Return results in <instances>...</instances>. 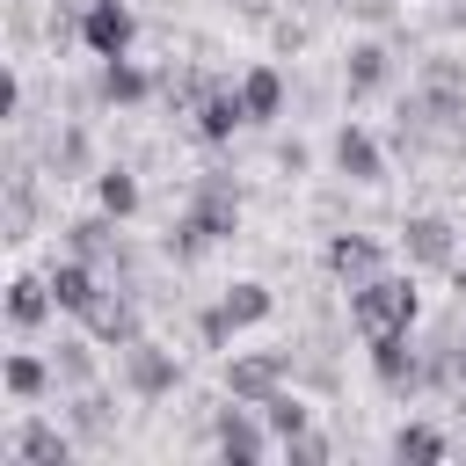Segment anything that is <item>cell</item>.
<instances>
[{"label": "cell", "instance_id": "26", "mask_svg": "<svg viewBox=\"0 0 466 466\" xmlns=\"http://www.w3.org/2000/svg\"><path fill=\"white\" fill-rule=\"evenodd\" d=\"M73 430H80V437H102V430H109V400L80 386V400H73Z\"/></svg>", "mask_w": 466, "mask_h": 466}, {"label": "cell", "instance_id": "15", "mask_svg": "<svg viewBox=\"0 0 466 466\" xmlns=\"http://www.w3.org/2000/svg\"><path fill=\"white\" fill-rule=\"evenodd\" d=\"M51 306H58V299H51V277H15V284H7V320H15V328H44Z\"/></svg>", "mask_w": 466, "mask_h": 466}, {"label": "cell", "instance_id": "25", "mask_svg": "<svg viewBox=\"0 0 466 466\" xmlns=\"http://www.w3.org/2000/svg\"><path fill=\"white\" fill-rule=\"evenodd\" d=\"M58 379H66V386H95V357H87V342H58Z\"/></svg>", "mask_w": 466, "mask_h": 466}, {"label": "cell", "instance_id": "30", "mask_svg": "<svg viewBox=\"0 0 466 466\" xmlns=\"http://www.w3.org/2000/svg\"><path fill=\"white\" fill-rule=\"evenodd\" d=\"M459 415H466V393H459Z\"/></svg>", "mask_w": 466, "mask_h": 466}, {"label": "cell", "instance_id": "21", "mask_svg": "<svg viewBox=\"0 0 466 466\" xmlns=\"http://www.w3.org/2000/svg\"><path fill=\"white\" fill-rule=\"evenodd\" d=\"M95 197H102L109 218H131V211H138V182H131L124 167H102V175H95Z\"/></svg>", "mask_w": 466, "mask_h": 466}, {"label": "cell", "instance_id": "1", "mask_svg": "<svg viewBox=\"0 0 466 466\" xmlns=\"http://www.w3.org/2000/svg\"><path fill=\"white\" fill-rule=\"evenodd\" d=\"M415 284L408 277H371V284H350V320H357V335L364 342H379V335H408L415 328Z\"/></svg>", "mask_w": 466, "mask_h": 466}, {"label": "cell", "instance_id": "10", "mask_svg": "<svg viewBox=\"0 0 466 466\" xmlns=\"http://www.w3.org/2000/svg\"><path fill=\"white\" fill-rule=\"evenodd\" d=\"M328 269H335L342 284H371V277H379V240H371V233H335V240H328Z\"/></svg>", "mask_w": 466, "mask_h": 466}, {"label": "cell", "instance_id": "18", "mask_svg": "<svg viewBox=\"0 0 466 466\" xmlns=\"http://www.w3.org/2000/svg\"><path fill=\"white\" fill-rule=\"evenodd\" d=\"M240 102H248V116L262 124V116H277V102H284V80H277L269 66H255V73H240Z\"/></svg>", "mask_w": 466, "mask_h": 466}, {"label": "cell", "instance_id": "20", "mask_svg": "<svg viewBox=\"0 0 466 466\" xmlns=\"http://www.w3.org/2000/svg\"><path fill=\"white\" fill-rule=\"evenodd\" d=\"M386 44H357L350 51V95H371V87H386Z\"/></svg>", "mask_w": 466, "mask_h": 466}, {"label": "cell", "instance_id": "4", "mask_svg": "<svg viewBox=\"0 0 466 466\" xmlns=\"http://www.w3.org/2000/svg\"><path fill=\"white\" fill-rule=\"evenodd\" d=\"M131 36H138V15H131L124 0H87V15H80V44H87L95 58H124Z\"/></svg>", "mask_w": 466, "mask_h": 466}, {"label": "cell", "instance_id": "24", "mask_svg": "<svg viewBox=\"0 0 466 466\" xmlns=\"http://www.w3.org/2000/svg\"><path fill=\"white\" fill-rule=\"evenodd\" d=\"M262 422H269V437L284 444V437H299V430H306V408H299V400H291V393L277 386V393L262 400Z\"/></svg>", "mask_w": 466, "mask_h": 466}, {"label": "cell", "instance_id": "3", "mask_svg": "<svg viewBox=\"0 0 466 466\" xmlns=\"http://www.w3.org/2000/svg\"><path fill=\"white\" fill-rule=\"evenodd\" d=\"M269 306H277V299H269V284H233V291H226V299H218V306L197 320L204 350H226V342H233V328H255V320H269Z\"/></svg>", "mask_w": 466, "mask_h": 466}, {"label": "cell", "instance_id": "19", "mask_svg": "<svg viewBox=\"0 0 466 466\" xmlns=\"http://www.w3.org/2000/svg\"><path fill=\"white\" fill-rule=\"evenodd\" d=\"M444 451H451V437L430 430V422H400L393 430V459H444Z\"/></svg>", "mask_w": 466, "mask_h": 466}, {"label": "cell", "instance_id": "27", "mask_svg": "<svg viewBox=\"0 0 466 466\" xmlns=\"http://www.w3.org/2000/svg\"><path fill=\"white\" fill-rule=\"evenodd\" d=\"M284 451H291V466H320V459H328V437L299 430V437H284Z\"/></svg>", "mask_w": 466, "mask_h": 466}, {"label": "cell", "instance_id": "5", "mask_svg": "<svg viewBox=\"0 0 466 466\" xmlns=\"http://www.w3.org/2000/svg\"><path fill=\"white\" fill-rule=\"evenodd\" d=\"M400 248H408L415 269H459V233H451V218H437V211L408 218V226H400Z\"/></svg>", "mask_w": 466, "mask_h": 466}, {"label": "cell", "instance_id": "8", "mask_svg": "<svg viewBox=\"0 0 466 466\" xmlns=\"http://www.w3.org/2000/svg\"><path fill=\"white\" fill-rule=\"evenodd\" d=\"M218 451H226L233 466H255V459L269 451V422H255L248 408H218Z\"/></svg>", "mask_w": 466, "mask_h": 466}, {"label": "cell", "instance_id": "6", "mask_svg": "<svg viewBox=\"0 0 466 466\" xmlns=\"http://www.w3.org/2000/svg\"><path fill=\"white\" fill-rule=\"evenodd\" d=\"M175 379H182V371H175V357H167L160 342H146V335H138V342H124V386H131L138 400L175 393Z\"/></svg>", "mask_w": 466, "mask_h": 466}, {"label": "cell", "instance_id": "16", "mask_svg": "<svg viewBox=\"0 0 466 466\" xmlns=\"http://www.w3.org/2000/svg\"><path fill=\"white\" fill-rule=\"evenodd\" d=\"M371 371H379L386 386H422V364L408 357V335H379V342H371Z\"/></svg>", "mask_w": 466, "mask_h": 466}, {"label": "cell", "instance_id": "2", "mask_svg": "<svg viewBox=\"0 0 466 466\" xmlns=\"http://www.w3.org/2000/svg\"><path fill=\"white\" fill-rule=\"evenodd\" d=\"M240 226V197H233V182L226 175H204L197 182V204L182 211V226H175V255H204L211 240H226Z\"/></svg>", "mask_w": 466, "mask_h": 466}, {"label": "cell", "instance_id": "12", "mask_svg": "<svg viewBox=\"0 0 466 466\" xmlns=\"http://www.w3.org/2000/svg\"><path fill=\"white\" fill-rule=\"evenodd\" d=\"M51 299H58L66 313H80V320H87V306L102 299V284H95V269L73 255V262H58V269H51Z\"/></svg>", "mask_w": 466, "mask_h": 466}, {"label": "cell", "instance_id": "14", "mask_svg": "<svg viewBox=\"0 0 466 466\" xmlns=\"http://www.w3.org/2000/svg\"><path fill=\"white\" fill-rule=\"evenodd\" d=\"M7 451H15V459H29V466H66V459H73L66 430H51V422H22Z\"/></svg>", "mask_w": 466, "mask_h": 466}, {"label": "cell", "instance_id": "13", "mask_svg": "<svg viewBox=\"0 0 466 466\" xmlns=\"http://www.w3.org/2000/svg\"><path fill=\"white\" fill-rule=\"evenodd\" d=\"M87 335H102V342H116V350H124V342H138V306L102 291V299L87 306Z\"/></svg>", "mask_w": 466, "mask_h": 466}, {"label": "cell", "instance_id": "28", "mask_svg": "<svg viewBox=\"0 0 466 466\" xmlns=\"http://www.w3.org/2000/svg\"><path fill=\"white\" fill-rule=\"evenodd\" d=\"M342 7H350L357 22H386V15H393V0H342Z\"/></svg>", "mask_w": 466, "mask_h": 466}, {"label": "cell", "instance_id": "7", "mask_svg": "<svg viewBox=\"0 0 466 466\" xmlns=\"http://www.w3.org/2000/svg\"><path fill=\"white\" fill-rule=\"evenodd\" d=\"M284 371H291V364H284L277 350H262V357H233V364H226V386H233V400H255V408H262V400L284 386Z\"/></svg>", "mask_w": 466, "mask_h": 466}, {"label": "cell", "instance_id": "9", "mask_svg": "<svg viewBox=\"0 0 466 466\" xmlns=\"http://www.w3.org/2000/svg\"><path fill=\"white\" fill-rule=\"evenodd\" d=\"M233 124H255L248 116V102H240V87H226V80H211L204 87V102H197V131L218 146V138H233Z\"/></svg>", "mask_w": 466, "mask_h": 466}, {"label": "cell", "instance_id": "22", "mask_svg": "<svg viewBox=\"0 0 466 466\" xmlns=\"http://www.w3.org/2000/svg\"><path fill=\"white\" fill-rule=\"evenodd\" d=\"M66 240H73V255H80V262H102V255L116 248V233H109V211H102V218H73V226H66Z\"/></svg>", "mask_w": 466, "mask_h": 466}, {"label": "cell", "instance_id": "17", "mask_svg": "<svg viewBox=\"0 0 466 466\" xmlns=\"http://www.w3.org/2000/svg\"><path fill=\"white\" fill-rule=\"evenodd\" d=\"M102 95H109V102H146L153 80H146L131 58H102Z\"/></svg>", "mask_w": 466, "mask_h": 466}, {"label": "cell", "instance_id": "23", "mask_svg": "<svg viewBox=\"0 0 466 466\" xmlns=\"http://www.w3.org/2000/svg\"><path fill=\"white\" fill-rule=\"evenodd\" d=\"M51 371H58V364H36V357H7V393H15V400H36V393L51 386Z\"/></svg>", "mask_w": 466, "mask_h": 466}, {"label": "cell", "instance_id": "29", "mask_svg": "<svg viewBox=\"0 0 466 466\" xmlns=\"http://www.w3.org/2000/svg\"><path fill=\"white\" fill-rule=\"evenodd\" d=\"M459 291H466V262H459Z\"/></svg>", "mask_w": 466, "mask_h": 466}, {"label": "cell", "instance_id": "11", "mask_svg": "<svg viewBox=\"0 0 466 466\" xmlns=\"http://www.w3.org/2000/svg\"><path fill=\"white\" fill-rule=\"evenodd\" d=\"M335 167H342L350 182H379V175H386V160H379L371 131H357V124H342V131H335Z\"/></svg>", "mask_w": 466, "mask_h": 466}]
</instances>
